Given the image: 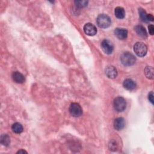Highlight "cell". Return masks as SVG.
<instances>
[{"mask_svg":"<svg viewBox=\"0 0 154 154\" xmlns=\"http://www.w3.org/2000/svg\"><path fill=\"white\" fill-rule=\"evenodd\" d=\"M96 22L97 25L101 28H108L111 24L110 17L105 14H99L96 19Z\"/></svg>","mask_w":154,"mask_h":154,"instance_id":"cell-1","label":"cell"},{"mask_svg":"<svg viewBox=\"0 0 154 154\" xmlns=\"http://www.w3.org/2000/svg\"><path fill=\"white\" fill-rule=\"evenodd\" d=\"M120 61L124 66H130L135 63L136 58L133 54L129 52H125L122 54L120 57Z\"/></svg>","mask_w":154,"mask_h":154,"instance_id":"cell-2","label":"cell"},{"mask_svg":"<svg viewBox=\"0 0 154 154\" xmlns=\"http://www.w3.org/2000/svg\"><path fill=\"white\" fill-rule=\"evenodd\" d=\"M126 102L125 99L123 97L121 96H119L116 97L114 99L113 106L115 110L117 111V112L123 111L126 108Z\"/></svg>","mask_w":154,"mask_h":154,"instance_id":"cell-3","label":"cell"},{"mask_svg":"<svg viewBox=\"0 0 154 154\" xmlns=\"http://www.w3.org/2000/svg\"><path fill=\"white\" fill-rule=\"evenodd\" d=\"M134 51L138 57H144L146 55L147 48V46L143 42H137L134 46Z\"/></svg>","mask_w":154,"mask_h":154,"instance_id":"cell-4","label":"cell"},{"mask_svg":"<svg viewBox=\"0 0 154 154\" xmlns=\"http://www.w3.org/2000/svg\"><path fill=\"white\" fill-rule=\"evenodd\" d=\"M70 114L75 117H79L82 114V109L80 105L78 103H72L69 108Z\"/></svg>","mask_w":154,"mask_h":154,"instance_id":"cell-5","label":"cell"},{"mask_svg":"<svg viewBox=\"0 0 154 154\" xmlns=\"http://www.w3.org/2000/svg\"><path fill=\"white\" fill-rule=\"evenodd\" d=\"M101 47L103 51L106 54H111L114 49V46L112 42L107 39H105L102 42Z\"/></svg>","mask_w":154,"mask_h":154,"instance_id":"cell-6","label":"cell"},{"mask_svg":"<svg viewBox=\"0 0 154 154\" xmlns=\"http://www.w3.org/2000/svg\"><path fill=\"white\" fill-rule=\"evenodd\" d=\"M84 32L90 36L94 35L97 32L96 27L91 23H87L84 26Z\"/></svg>","mask_w":154,"mask_h":154,"instance_id":"cell-7","label":"cell"},{"mask_svg":"<svg viewBox=\"0 0 154 154\" xmlns=\"http://www.w3.org/2000/svg\"><path fill=\"white\" fill-rule=\"evenodd\" d=\"M106 75L111 79H114L117 76V70L113 66H108L105 70Z\"/></svg>","mask_w":154,"mask_h":154,"instance_id":"cell-8","label":"cell"},{"mask_svg":"<svg viewBox=\"0 0 154 154\" xmlns=\"http://www.w3.org/2000/svg\"><path fill=\"white\" fill-rule=\"evenodd\" d=\"M115 35L120 40L125 39L128 35V31L125 28H117L114 30Z\"/></svg>","mask_w":154,"mask_h":154,"instance_id":"cell-9","label":"cell"},{"mask_svg":"<svg viewBox=\"0 0 154 154\" xmlns=\"http://www.w3.org/2000/svg\"><path fill=\"white\" fill-rule=\"evenodd\" d=\"M125 126V120L123 117H118L114 121V128L117 130L120 131L124 128Z\"/></svg>","mask_w":154,"mask_h":154,"instance_id":"cell-10","label":"cell"},{"mask_svg":"<svg viewBox=\"0 0 154 154\" xmlns=\"http://www.w3.org/2000/svg\"><path fill=\"white\" fill-rule=\"evenodd\" d=\"M123 87L128 90H132L136 87V83L131 79H126L123 82Z\"/></svg>","mask_w":154,"mask_h":154,"instance_id":"cell-11","label":"cell"},{"mask_svg":"<svg viewBox=\"0 0 154 154\" xmlns=\"http://www.w3.org/2000/svg\"><path fill=\"white\" fill-rule=\"evenodd\" d=\"M134 30L136 33L140 37L146 38L147 37V32L145 28L142 25H137L134 28Z\"/></svg>","mask_w":154,"mask_h":154,"instance_id":"cell-12","label":"cell"},{"mask_svg":"<svg viewBox=\"0 0 154 154\" xmlns=\"http://www.w3.org/2000/svg\"><path fill=\"white\" fill-rule=\"evenodd\" d=\"M12 78L17 83H23L25 81L24 76L19 72H14L12 73Z\"/></svg>","mask_w":154,"mask_h":154,"instance_id":"cell-13","label":"cell"},{"mask_svg":"<svg viewBox=\"0 0 154 154\" xmlns=\"http://www.w3.org/2000/svg\"><path fill=\"white\" fill-rule=\"evenodd\" d=\"M114 14L117 18L122 19L125 17V11L123 8L121 7H117L114 10Z\"/></svg>","mask_w":154,"mask_h":154,"instance_id":"cell-14","label":"cell"},{"mask_svg":"<svg viewBox=\"0 0 154 154\" xmlns=\"http://www.w3.org/2000/svg\"><path fill=\"white\" fill-rule=\"evenodd\" d=\"M11 129L13 132L16 134H20L23 131V129L22 125L20 123L16 122L13 124L11 126Z\"/></svg>","mask_w":154,"mask_h":154,"instance_id":"cell-15","label":"cell"},{"mask_svg":"<svg viewBox=\"0 0 154 154\" xmlns=\"http://www.w3.org/2000/svg\"><path fill=\"white\" fill-rule=\"evenodd\" d=\"M144 73L146 76L150 79H153V69L152 67L147 66L144 69Z\"/></svg>","mask_w":154,"mask_h":154,"instance_id":"cell-16","label":"cell"},{"mask_svg":"<svg viewBox=\"0 0 154 154\" xmlns=\"http://www.w3.org/2000/svg\"><path fill=\"white\" fill-rule=\"evenodd\" d=\"M0 141L2 145L5 146H8L10 143V139L9 136L7 134H2L1 136Z\"/></svg>","mask_w":154,"mask_h":154,"instance_id":"cell-17","label":"cell"},{"mask_svg":"<svg viewBox=\"0 0 154 154\" xmlns=\"http://www.w3.org/2000/svg\"><path fill=\"white\" fill-rule=\"evenodd\" d=\"M138 13H139V16H140V17L141 20L143 22H148L147 14L146 13V11L144 9L140 8L138 9Z\"/></svg>","mask_w":154,"mask_h":154,"instance_id":"cell-18","label":"cell"},{"mask_svg":"<svg viewBox=\"0 0 154 154\" xmlns=\"http://www.w3.org/2000/svg\"><path fill=\"white\" fill-rule=\"evenodd\" d=\"M76 4V5L78 7H84L85 6L87 5V3L88 2L87 1H75V2Z\"/></svg>","mask_w":154,"mask_h":154,"instance_id":"cell-19","label":"cell"},{"mask_svg":"<svg viewBox=\"0 0 154 154\" xmlns=\"http://www.w3.org/2000/svg\"><path fill=\"white\" fill-rule=\"evenodd\" d=\"M109 147L110 149V150H116V149L117 148V144L116 143L115 141H112L110 142L109 144Z\"/></svg>","mask_w":154,"mask_h":154,"instance_id":"cell-20","label":"cell"},{"mask_svg":"<svg viewBox=\"0 0 154 154\" xmlns=\"http://www.w3.org/2000/svg\"><path fill=\"white\" fill-rule=\"evenodd\" d=\"M148 99L151 102L152 104H153V93L150 91L148 94Z\"/></svg>","mask_w":154,"mask_h":154,"instance_id":"cell-21","label":"cell"},{"mask_svg":"<svg viewBox=\"0 0 154 154\" xmlns=\"http://www.w3.org/2000/svg\"><path fill=\"white\" fill-rule=\"evenodd\" d=\"M149 32L151 35H153L154 34V26L153 25H149L148 26Z\"/></svg>","mask_w":154,"mask_h":154,"instance_id":"cell-22","label":"cell"},{"mask_svg":"<svg viewBox=\"0 0 154 154\" xmlns=\"http://www.w3.org/2000/svg\"><path fill=\"white\" fill-rule=\"evenodd\" d=\"M153 16L152 14H147V20H148V22H152L153 21Z\"/></svg>","mask_w":154,"mask_h":154,"instance_id":"cell-23","label":"cell"},{"mask_svg":"<svg viewBox=\"0 0 154 154\" xmlns=\"http://www.w3.org/2000/svg\"><path fill=\"white\" fill-rule=\"evenodd\" d=\"M27 153V152L26 151H25V150H23V149H21V150H19L17 152V153Z\"/></svg>","mask_w":154,"mask_h":154,"instance_id":"cell-24","label":"cell"}]
</instances>
